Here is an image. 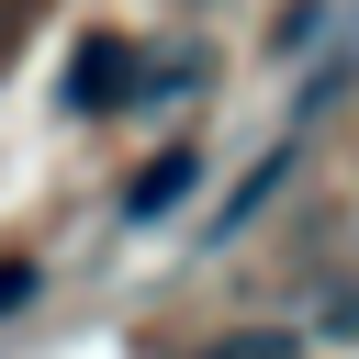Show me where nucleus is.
<instances>
[{
    "label": "nucleus",
    "instance_id": "f257e3e1",
    "mask_svg": "<svg viewBox=\"0 0 359 359\" xmlns=\"http://www.w3.org/2000/svg\"><path fill=\"white\" fill-rule=\"evenodd\" d=\"M79 123H101V112H123V101H146V56H135V34H79V56H67V90H56Z\"/></svg>",
    "mask_w": 359,
    "mask_h": 359
},
{
    "label": "nucleus",
    "instance_id": "7ed1b4c3",
    "mask_svg": "<svg viewBox=\"0 0 359 359\" xmlns=\"http://www.w3.org/2000/svg\"><path fill=\"white\" fill-rule=\"evenodd\" d=\"M280 180H292V146H269V157H258V168H247V180L224 191V236H236V224H247V213H258V202H269Z\"/></svg>",
    "mask_w": 359,
    "mask_h": 359
},
{
    "label": "nucleus",
    "instance_id": "f03ea898",
    "mask_svg": "<svg viewBox=\"0 0 359 359\" xmlns=\"http://www.w3.org/2000/svg\"><path fill=\"white\" fill-rule=\"evenodd\" d=\"M202 168H213V157H202L191 135H180V146H157V157H146V168L123 180V224H168V213H180V202L202 191Z\"/></svg>",
    "mask_w": 359,
    "mask_h": 359
},
{
    "label": "nucleus",
    "instance_id": "39448f33",
    "mask_svg": "<svg viewBox=\"0 0 359 359\" xmlns=\"http://www.w3.org/2000/svg\"><path fill=\"white\" fill-rule=\"evenodd\" d=\"M34 292H45V258H0V314H22Z\"/></svg>",
    "mask_w": 359,
    "mask_h": 359
},
{
    "label": "nucleus",
    "instance_id": "20e7f679",
    "mask_svg": "<svg viewBox=\"0 0 359 359\" xmlns=\"http://www.w3.org/2000/svg\"><path fill=\"white\" fill-rule=\"evenodd\" d=\"M202 359H292V337H280V325H236V337H213Z\"/></svg>",
    "mask_w": 359,
    "mask_h": 359
}]
</instances>
